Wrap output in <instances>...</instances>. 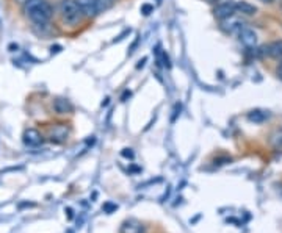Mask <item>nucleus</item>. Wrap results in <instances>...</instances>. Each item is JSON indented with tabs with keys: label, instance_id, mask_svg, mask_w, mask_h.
Instances as JSON below:
<instances>
[{
	"label": "nucleus",
	"instance_id": "obj_20",
	"mask_svg": "<svg viewBox=\"0 0 282 233\" xmlns=\"http://www.w3.org/2000/svg\"><path fill=\"white\" fill-rule=\"evenodd\" d=\"M156 2H157V3H161V0H156Z\"/></svg>",
	"mask_w": 282,
	"mask_h": 233
},
{
	"label": "nucleus",
	"instance_id": "obj_17",
	"mask_svg": "<svg viewBox=\"0 0 282 233\" xmlns=\"http://www.w3.org/2000/svg\"><path fill=\"white\" fill-rule=\"evenodd\" d=\"M146 59H148V58H143V61H140V64L136 66V67H138V69H140V67H143V66H144V63H146Z\"/></svg>",
	"mask_w": 282,
	"mask_h": 233
},
{
	"label": "nucleus",
	"instance_id": "obj_6",
	"mask_svg": "<svg viewBox=\"0 0 282 233\" xmlns=\"http://www.w3.org/2000/svg\"><path fill=\"white\" fill-rule=\"evenodd\" d=\"M24 144L29 146V147H38V146L42 144V141H44V138H42V135L36 130V128H27V130L24 132Z\"/></svg>",
	"mask_w": 282,
	"mask_h": 233
},
{
	"label": "nucleus",
	"instance_id": "obj_13",
	"mask_svg": "<svg viewBox=\"0 0 282 233\" xmlns=\"http://www.w3.org/2000/svg\"><path fill=\"white\" fill-rule=\"evenodd\" d=\"M96 3H97L99 11H100V13H104V11L108 10V8H112L113 0H96Z\"/></svg>",
	"mask_w": 282,
	"mask_h": 233
},
{
	"label": "nucleus",
	"instance_id": "obj_10",
	"mask_svg": "<svg viewBox=\"0 0 282 233\" xmlns=\"http://www.w3.org/2000/svg\"><path fill=\"white\" fill-rule=\"evenodd\" d=\"M123 233H144V229L140 222L136 221H127L123 226Z\"/></svg>",
	"mask_w": 282,
	"mask_h": 233
},
{
	"label": "nucleus",
	"instance_id": "obj_4",
	"mask_svg": "<svg viewBox=\"0 0 282 233\" xmlns=\"http://www.w3.org/2000/svg\"><path fill=\"white\" fill-rule=\"evenodd\" d=\"M75 2L79 5L83 19H94V17L100 14L96 0H75Z\"/></svg>",
	"mask_w": 282,
	"mask_h": 233
},
{
	"label": "nucleus",
	"instance_id": "obj_16",
	"mask_svg": "<svg viewBox=\"0 0 282 233\" xmlns=\"http://www.w3.org/2000/svg\"><path fill=\"white\" fill-rule=\"evenodd\" d=\"M123 155H124V157H129V158H133V152H132L130 149H124V150H123Z\"/></svg>",
	"mask_w": 282,
	"mask_h": 233
},
{
	"label": "nucleus",
	"instance_id": "obj_12",
	"mask_svg": "<svg viewBox=\"0 0 282 233\" xmlns=\"http://www.w3.org/2000/svg\"><path fill=\"white\" fill-rule=\"evenodd\" d=\"M270 117L268 111H260V110H255V111H251L250 115H248V119L251 120V122H263V120H267Z\"/></svg>",
	"mask_w": 282,
	"mask_h": 233
},
{
	"label": "nucleus",
	"instance_id": "obj_19",
	"mask_svg": "<svg viewBox=\"0 0 282 233\" xmlns=\"http://www.w3.org/2000/svg\"><path fill=\"white\" fill-rule=\"evenodd\" d=\"M14 2H18V3H21V5H24L25 2H27V0H14Z\"/></svg>",
	"mask_w": 282,
	"mask_h": 233
},
{
	"label": "nucleus",
	"instance_id": "obj_11",
	"mask_svg": "<svg viewBox=\"0 0 282 233\" xmlns=\"http://www.w3.org/2000/svg\"><path fill=\"white\" fill-rule=\"evenodd\" d=\"M235 6H237V11L245 16H254L257 13V8L248 2H238V3H235Z\"/></svg>",
	"mask_w": 282,
	"mask_h": 233
},
{
	"label": "nucleus",
	"instance_id": "obj_8",
	"mask_svg": "<svg viewBox=\"0 0 282 233\" xmlns=\"http://www.w3.org/2000/svg\"><path fill=\"white\" fill-rule=\"evenodd\" d=\"M54 111L57 115H69V113H72V110H74V107H72V103L67 100V99H64V97H58V99H55L54 100Z\"/></svg>",
	"mask_w": 282,
	"mask_h": 233
},
{
	"label": "nucleus",
	"instance_id": "obj_14",
	"mask_svg": "<svg viewBox=\"0 0 282 233\" xmlns=\"http://www.w3.org/2000/svg\"><path fill=\"white\" fill-rule=\"evenodd\" d=\"M152 11H154V6H152V5H149V3L141 5V13H143L144 16H149Z\"/></svg>",
	"mask_w": 282,
	"mask_h": 233
},
{
	"label": "nucleus",
	"instance_id": "obj_7",
	"mask_svg": "<svg viewBox=\"0 0 282 233\" xmlns=\"http://www.w3.org/2000/svg\"><path fill=\"white\" fill-rule=\"evenodd\" d=\"M238 36H240V41L246 47H254L257 44V33L250 27H242L238 30Z\"/></svg>",
	"mask_w": 282,
	"mask_h": 233
},
{
	"label": "nucleus",
	"instance_id": "obj_5",
	"mask_svg": "<svg viewBox=\"0 0 282 233\" xmlns=\"http://www.w3.org/2000/svg\"><path fill=\"white\" fill-rule=\"evenodd\" d=\"M69 136V128H67L64 124H57L54 125V128H50L49 132V140L55 143V144H62L67 140Z\"/></svg>",
	"mask_w": 282,
	"mask_h": 233
},
{
	"label": "nucleus",
	"instance_id": "obj_3",
	"mask_svg": "<svg viewBox=\"0 0 282 233\" xmlns=\"http://www.w3.org/2000/svg\"><path fill=\"white\" fill-rule=\"evenodd\" d=\"M237 13V6L232 0H227V2H223V3H218L215 8H213V16L217 17L219 21H226V19H230L234 14Z\"/></svg>",
	"mask_w": 282,
	"mask_h": 233
},
{
	"label": "nucleus",
	"instance_id": "obj_9",
	"mask_svg": "<svg viewBox=\"0 0 282 233\" xmlns=\"http://www.w3.org/2000/svg\"><path fill=\"white\" fill-rule=\"evenodd\" d=\"M265 54H267L270 58H275V59H282V39H276V41H271L270 44H267L263 47Z\"/></svg>",
	"mask_w": 282,
	"mask_h": 233
},
{
	"label": "nucleus",
	"instance_id": "obj_1",
	"mask_svg": "<svg viewBox=\"0 0 282 233\" xmlns=\"http://www.w3.org/2000/svg\"><path fill=\"white\" fill-rule=\"evenodd\" d=\"M22 10L25 17H29L36 27H46L54 17V6L49 0H27Z\"/></svg>",
	"mask_w": 282,
	"mask_h": 233
},
{
	"label": "nucleus",
	"instance_id": "obj_18",
	"mask_svg": "<svg viewBox=\"0 0 282 233\" xmlns=\"http://www.w3.org/2000/svg\"><path fill=\"white\" fill-rule=\"evenodd\" d=\"M260 2H263V3H273L275 0H260Z\"/></svg>",
	"mask_w": 282,
	"mask_h": 233
},
{
	"label": "nucleus",
	"instance_id": "obj_15",
	"mask_svg": "<svg viewBox=\"0 0 282 233\" xmlns=\"http://www.w3.org/2000/svg\"><path fill=\"white\" fill-rule=\"evenodd\" d=\"M161 58H163V63H161V66H165V67H171L169 58H168V55L165 54V52H161Z\"/></svg>",
	"mask_w": 282,
	"mask_h": 233
},
{
	"label": "nucleus",
	"instance_id": "obj_2",
	"mask_svg": "<svg viewBox=\"0 0 282 233\" xmlns=\"http://www.w3.org/2000/svg\"><path fill=\"white\" fill-rule=\"evenodd\" d=\"M58 14L62 17V22L66 27H79L83 21V16L79 10L75 0H60L58 3Z\"/></svg>",
	"mask_w": 282,
	"mask_h": 233
}]
</instances>
